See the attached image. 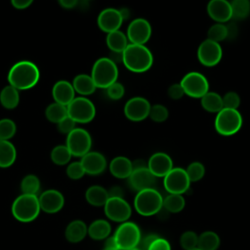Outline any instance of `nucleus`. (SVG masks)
I'll return each mask as SVG.
<instances>
[{
	"label": "nucleus",
	"instance_id": "f257e3e1",
	"mask_svg": "<svg viewBox=\"0 0 250 250\" xmlns=\"http://www.w3.org/2000/svg\"><path fill=\"white\" fill-rule=\"evenodd\" d=\"M9 85L17 90H28L33 88L40 79V70L31 61H19L8 71Z\"/></svg>",
	"mask_w": 250,
	"mask_h": 250
},
{
	"label": "nucleus",
	"instance_id": "f03ea898",
	"mask_svg": "<svg viewBox=\"0 0 250 250\" xmlns=\"http://www.w3.org/2000/svg\"><path fill=\"white\" fill-rule=\"evenodd\" d=\"M122 63L132 72H146L153 63V55L146 45L129 43L122 53Z\"/></svg>",
	"mask_w": 250,
	"mask_h": 250
},
{
	"label": "nucleus",
	"instance_id": "7ed1b4c3",
	"mask_svg": "<svg viewBox=\"0 0 250 250\" xmlns=\"http://www.w3.org/2000/svg\"><path fill=\"white\" fill-rule=\"evenodd\" d=\"M90 75L97 88L106 89L117 81L118 67L108 57H103L94 62Z\"/></svg>",
	"mask_w": 250,
	"mask_h": 250
},
{
	"label": "nucleus",
	"instance_id": "20e7f679",
	"mask_svg": "<svg viewBox=\"0 0 250 250\" xmlns=\"http://www.w3.org/2000/svg\"><path fill=\"white\" fill-rule=\"evenodd\" d=\"M11 211L14 218L19 222L30 223L34 221L41 211L38 196L21 193L14 200Z\"/></svg>",
	"mask_w": 250,
	"mask_h": 250
},
{
	"label": "nucleus",
	"instance_id": "39448f33",
	"mask_svg": "<svg viewBox=\"0 0 250 250\" xmlns=\"http://www.w3.org/2000/svg\"><path fill=\"white\" fill-rule=\"evenodd\" d=\"M135 210L142 216H152L163 208V197L155 188H147L138 191L134 198Z\"/></svg>",
	"mask_w": 250,
	"mask_h": 250
},
{
	"label": "nucleus",
	"instance_id": "423d86ee",
	"mask_svg": "<svg viewBox=\"0 0 250 250\" xmlns=\"http://www.w3.org/2000/svg\"><path fill=\"white\" fill-rule=\"evenodd\" d=\"M242 123L243 119L238 109L223 108L217 113L214 126L217 133L222 136L229 137L238 133Z\"/></svg>",
	"mask_w": 250,
	"mask_h": 250
},
{
	"label": "nucleus",
	"instance_id": "0eeeda50",
	"mask_svg": "<svg viewBox=\"0 0 250 250\" xmlns=\"http://www.w3.org/2000/svg\"><path fill=\"white\" fill-rule=\"evenodd\" d=\"M113 237L119 250H132L138 247L142 234L140 228L135 223L127 221L120 224Z\"/></svg>",
	"mask_w": 250,
	"mask_h": 250
},
{
	"label": "nucleus",
	"instance_id": "6e6552de",
	"mask_svg": "<svg viewBox=\"0 0 250 250\" xmlns=\"http://www.w3.org/2000/svg\"><path fill=\"white\" fill-rule=\"evenodd\" d=\"M67 116L75 123H89L96 116L95 104L87 97H75L66 105Z\"/></svg>",
	"mask_w": 250,
	"mask_h": 250
},
{
	"label": "nucleus",
	"instance_id": "1a4fd4ad",
	"mask_svg": "<svg viewBox=\"0 0 250 250\" xmlns=\"http://www.w3.org/2000/svg\"><path fill=\"white\" fill-rule=\"evenodd\" d=\"M65 146L72 156L81 158L91 150L92 137L87 130L76 127L66 135Z\"/></svg>",
	"mask_w": 250,
	"mask_h": 250
},
{
	"label": "nucleus",
	"instance_id": "9d476101",
	"mask_svg": "<svg viewBox=\"0 0 250 250\" xmlns=\"http://www.w3.org/2000/svg\"><path fill=\"white\" fill-rule=\"evenodd\" d=\"M128 183L138 192L144 189L153 188L156 184V178L151 174L145 162L137 160L133 162V171L128 178Z\"/></svg>",
	"mask_w": 250,
	"mask_h": 250
},
{
	"label": "nucleus",
	"instance_id": "9b49d317",
	"mask_svg": "<svg viewBox=\"0 0 250 250\" xmlns=\"http://www.w3.org/2000/svg\"><path fill=\"white\" fill-rule=\"evenodd\" d=\"M180 84L185 95L194 99H201L209 92V82L207 78L197 71H190L187 73L182 78Z\"/></svg>",
	"mask_w": 250,
	"mask_h": 250
},
{
	"label": "nucleus",
	"instance_id": "f8f14e48",
	"mask_svg": "<svg viewBox=\"0 0 250 250\" xmlns=\"http://www.w3.org/2000/svg\"><path fill=\"white\" fill-rule=\"evenodd\" d=\"M163 186L168 193L182 195L186 193L190 187V182L187 175L186 169L174 167L163 178Z\"/></svg>",
	"mask_w": 250,
	"mask_h": 250
},
{
	"label": "nucleus",
	"instance_id": "ddd939ff",
	"mask_svg": "<svg viewBox=\"0 0 250 250\" xmlns=\"http://www.w3.org/2000/svg\"><path fill=\"white\" fill-rule=\"evenodd\" d=\"M104 210L109 220L117 223L127 222L132 215V208L124 197H109Z\"/></svg>",
	"mask_w": 250,
	"mask_h": 250
},
{
	"label": "nucleus",
	"instance_id": "4468645a",
	"mask_svg": "<svg viewBox=\"0 0 250 250\" xmlns=\"http://www.w3.org/2000/svg\"><path fill=\"white\" fill-rule=\"evenodd\" d=\"M197 59L204 66H215L223 57V49L219 43L205 39L197 48Z\"/></svg>",
	"mask_w": 250,
	"mask_h": 250
},
{
	"label": "nucleus",
	"instance_id": "2eb2a0df",
	"mask_svg": "<svg viewBox=\"0 0 250 250\" xmlns=\"http://www.w3.org/2000/svg\"><path fill=\"white\" fill-rule=\"evenodd\" d=\"M151 32L150 23L146 19L137 18L129 23L126 36L131 44L145 45L149 40Z\"/></svg>",
	"mask_w": 250,
	"mask_h": 250
},
{
	"label": "nucleus",
	"instance_id": "dca6fc26",
	"mask_svg": "<svg viewBox=\"0 0 250 250\" xmlns=\"http://www.w3.org/2000/svg\"><path fill=\"white\" fill-rule=\"evenodd\" d=\"M150 103L144 97H133L124 105V114L127 119L139 122L148 117Z\"/></svg>",
	"mask_w": 250,
	"mask_h": 250
},
{
	"label": "nucleus",
	"instance_id": "f3484780",
	"mask_svg": "<svg viewBox=\"0 0 250 250\" xmlns=\"http://www.w3.org/2000/svg\"><path fill=\"white\" fill-rule=\"evenodd\" d=\"M123 19L121 17L119 9L115 8H105L98 16L97 23L99 28L107 33L119 30L123 23Z\"/></svg>",
	"mask_w": 250,
	"mask_h": 250
},
{
	"label": "nucleus",
	"instance_id": "a211bd4d",
	"mask_svg": "<svg viewBox=\"0 0 250 250\" xmlns=\"http://www.w3.org/2000/svg\"><path fill=\"white\" fill-rule=\"evenodd\" d=\"M40 209L45 213L54 214L61 211L64 205V197L62 193L57 189H47L38 196Z\"/></svg>",
	"mask_w": 250,
	"mask_h": 250
},
{
	"label": "nucleus",
	"instance_id": "6ab92c4d",
	"mask_svg": "<svg viewBox=\"0 0 250 250\" xmlns=\"http://www.w3.org/2000/svg\"><path fill=\"white\" fill-rule=\"evenodd\" d=\"M146 166L155 178H164L174 168L170 155L162 151L153 153L149 157Z\"/></svg>",
	"mask_w": 250,
	"mask_h": 250
},
{
	"label": "nucleus",
	"instance_id": "aec40b11",
	"mask_svg": "<svg viewBox=\"0 0 250 250\" xmlns=\"http://www.w3.org/2000/svg\"><path fill=\"white\" fill-rule=\"evenodd\" d=\"M80 162L85 171V174L91 176H97L104 173L107 166L104 155L99 151L90 150L88 153L81 157Z\"/></svg>",
	"mask_w": 250,
	"mask_h": 250
},
{
	"label": "nucleus",
	"instance_id": "412c9836",
	"mask_svg": "<svg viewBox=\"0 0 250 250\" xmlns=\"http://www.w3.org/2000/svg\"><path fill=\"white\" fill-rule=\"evenodd\" d=\"M207 13L217 23H225L232 19L230 2L227 0L210 1L207 4Z\"/></svg>",
	"mask_w": 250,
	"mask_h": 250
},
{
	"label": "nucleus",
	"instance_id": "4be33fe9",
	"mask_svg": "<svg viewBox=\"0 0 250 250\" xmlns=\"http://www.w3.org/2000/svg\"><path fill=\"white\" fill-rule=\"evenodd\" d=\"M52 97L56 103L66 106L75 98V91L69 81L62 79L53 85Z\"/></svg>",
	"mask_w": 250,
	"mask_h": 250
},
{
	"label": "nucleus",
	"instance_id": "5701e85b",
	"mask_svg": "<svg viewBox=\"0 0 250 250\" xmlns=\"http://www.w3.org/2000/svg\"><path fill=\"white\" fill-rule=\"evenodd\" d=\"M110 174L118 179H128L133 171V162L126 156H116L109 163Z\"/></svg>",
	"mask_w": 250,
	"mask_h": 250
},
{
	"label": "nucleus",
	"instance_id": "b1692460",
	"mask_svg": "<svg viewBox=\"0 0 250 250\" xmlns=\"http://www.w3.org/2000/svg\"><path fill=\"white\" fill-rule=\"evenodd\" d=\"M88 234V227L81 220H74L70 222L64 231L67 241L72 243L80 242Z\"/></svg>",
	"mask_w": 250,
	"mask_h": 250
},
{
	"label": "nucleus",
	"instance_id": "393cba45",
	"mask_svg": "<svg viewBox=\"0 0 250 250\" xmlns=\"http://www.w3.org/2000/svg\"><path fill=\"white\" fill-rule=\"evenodd\" d=\"M75 93H78L81 97H87L92 95L97 87L89 74L81 73L76 75L71 82Z\"/></svg>",
	"mask_w": 250,
	"mask_h": 250
},
{
	"label": "nucleus",
	"instance_id": "a878e982",
	"mask_svg": "<svg viewBox=\"0 0 250 250\" xmlns=\"http://www.w3.org/2000/svg\"><path fill=\"white\" fill-rule=\"evenodd\" d=\"M85 198H86V201L90 205L96 206V207H101V206H104V204L106 203L109 196H108L107 189H105L102 186L94 185V186L89 187L86 189Z\"/></svg>",
	"mask_w": 250,
	"mask_h": 250
},
{
	"label": "nucleus",
	"instance_id": "bb28decb",
	"mask_svg": "<svg viewBox=\"0 0 250 250\" xmlns=\"http://www.w3.org/2000/svg\"><path fill=\"white\" fill-rule=\"evenodd\" d=\"M111 231L110 224L104 219L95 220L88 227V234L94 240L106 239Z\"/></svg>",
	"mask_w": 250,
	"mask_h": 250
},
{
	"label": "nucleus",
	"instance_id": "cd10ccee",
	"mask_svg": "<svg viewBox=\"0 0 250 250\" xmlns=\"http://www.w3.org/2000/svg\"><path fill=\"white\" fill-rule=\"evenodd\" d=\"M105 42L110 52L114 53H123V51L129 44L126 34L120 29L107 33Z\"/></svg>",
	"mask_w": 250,
	"mask_h": 250
},
{
	"label": "nucleus",
	"instance_id": "c85d7f7f",
	"mask_svg": "<svg viewBox=\"0 0 250 250\" xmlns=\"http://www.w3.org/2000/svg\"><path fill=\"white\" fill-rule=\"evenodd\" d=\"M17 159V149L11 141H0V168L11 167Z\"/></svg>",
	"mask_w": 250,
	"mask_h": 250
},
{
	"label": "nucleus",
	"instance_id": "c756f323",
	"mask_svg": "<svg viewBox=\"0 0 250 250\" xmlns=\"http://www.w3.org/2000/svg\"><path fill=\"white\" fill-rule=\"evenodd\" d=\"M20 103L19 90L11 85H7L0 91V104L6 109H14Z\"/></svg>",
	"mask_w": 250,
	"mask_h": 250
},
{
	"label": "nucleus",
	"instance_id": "7c9ffc66",
	"mask_svg": "<svg viewBox=\"0 0 250 250\" xmlns=\"http://www.w3.org/2000/svg\"><path fill=\"white\" fill-rule=\"evenodd\" d=\"M200 104L204 110L211 113H218L224 108L222 96L216 92L209 91L206 93L200 99Z\"/></svg>",
	"mask_w": 250,
	"mask_h": 250
},
{
	"label": "nucleus",
	"instance_id": "2f4dec72",
	"mask_svg": "<svg viewBox=\"0 0 250 250\" xmlns=\"http://www.w3.org/2000/svg\"><path fill=\"white\" fill-rule=\"evenodd\" d=\"M20 188L22 194L38 196L41 188V183L36 175L28 174L21 179Z\"/></svg>",
	"mask_w": 250,
	"mask_h": 250
},
{
	"label": "nucleus",
	"instance_id": "473e14b6",
	"mask_svg": "<svg viewBox=\"0 0 250 250\" xmlns=\"http://www.w3.org/2000/svg\"><path fill=\"white\" fill-rule=\"evenodd\" d=\"M220 237L216 232L206 230L198 236L197 248L200 250H217L220 246Z\"/></svg>",
	"mask_w": 250,
	"mask_h": 250
},
{
	"label": "nucleus",
	"instance_id": "72a5a7b5",
	"mask_svg": "<svg viewBox=\"0 0 250 250\" xmlns=\"http://www.w3.org/2000/svg\"><path fill=\"white\" fill-rule=\"evenodd\" d=\"M67 116V109L65 105L58 104L56 102L50 104L45 108V117L52 123L58 124L63 118Z\"/></svg>",
	"mask_w": 250,
	"mask_h": 250
},
{
	"label": "nucleus",
	"instance_id": "f704fd0d",
	"mask_svg": "<svg viewBox=\"0 0 250 250\" xmlns=\"http://www.w3.org/2000/svg\"><path fill=\"white\" fill-rule=\"evenodd\" d=\"M50 157L54 164L63 166L69 163L72 155L65 145H58L52 148Z\"/></svg>",
	"mask_w": 250,
	"mask_h": 250
},
{
	"label": "nucleus",
	"instance_id": "c9c22d12",
	"mask_svg": "<svg viewBox=\"0 0 250 250\" xmlns=\"http://www.w3.org/2000/svg\"><path fill=\"white\" fill-rule=\"evenodd\" d=\"M186 205L185 197L182 194H171L169 193L163 198V209L170 213L181 212Z\"/></svg>",
	"mask_w": 250,
	"mask_h": 250
},
{
	"label": "nucleus",
	"instance_id": "e433bc0d",
	"mask_svg": "<svg viewBox=\"0 0 250 250\" xmlns=\"http://www.w3.org/2000/svg\"><path fill=\"white\" fill-rule=\"evenodd\" d=\"M232 18L244 20L250 14V2L248 0H233L230 2Z\"/></svg>",
	"mask_w": 250,
	"mask_h": 250
},
{
	"label": "nucleus",
	"instance_id": "4c0bfd02",
	"mask_svg": "<svg viewBox=\"0 0 250 250\" xmlns=\"http://www.w3.org/2000/svg\"><path fill=\"white\" fill-rule=\"evenodd\" d=\"M228 38L227 25L224 23H214L207 31V39L219 43Z\"/></svg>",
	"mask_w": 250,
	"mask_h": 250
},
{
	"label": "nucleus",
	"instance_id": "58836bf2",
	"mask_svg": "<svg viewBox=\"0 0 250 250\" xmlns=\"http://www.w3.org/2000/svg\"><path fill=\"white\" fill-rule=\"evenodd\" d=\"M17 133V125L10 118L0 119V141H10Z\"/></svg>",
	"mask_w": 250,
	"mask_h": 250
},
{
	"label": "nucleus",
	"instance_id": "ea45409f",
	"mask_svg": "<svg viewBox=\"0 0 250 250\" xmlns=\"http://www.w3.org/2000/svg\"><path fill=\"white\" fill-rule=\"evenodd\" d=\"M187 175L190 183H195L200 181L205 175V167L199 161H193L188 164L186 169Z\"/></svg>",
	"mask_w": 250,
	"mask_h": 250
},
{
	"label": "nucleus",
	"instance_id": "a19ab883",
	"mask_svg": "<svg viewBox=\"0 0 250 250\" xmlns=\"http://www.w3.org/2000/svg\"><path fill=\"white\" fill-rule=\"evenodd\" d=\"M148 117L157 123H161L164 122L168 119L169 117V111L168 108L160 104H155L153 105L150 106V110H149V114Z\"/></svg>",
	"mask_w": 250,
	"mask_h": 250
},
{
	"label": "nucleus",
	"instance_id": "79ce46f5",
	"mask_svg": "<svg viewBox=\"0 0 250 250\" xmlns=\"http://www.w3.org/2000/svg\"><path fill=\"white\" fill-rule=\"evenodd\" d=\"M198 243V235L192 230H187L182 233L180 237L181 247L185 250H191L197 248Z\"/></svg>",
	"mask_w": 250,
	"mask_h": 250
},
{
	"label": "nucleus",
	"instance_id": "37998d69",
	"mask_svg": "<svg viewBox=\"0 0 250 250\" xmlns=\"http://www.w3.org/2000/svg\"><path fill=\"white\" fill-rule=\"evenodd\" d=\"M223 106L229 109H237L240 105V97L236 92H227L223 97Z\"/></svg>",
	"mask_w": 250,
	"mask_h": 250
},
{
	"label": "nucleus",
	"instance_id": "c03bdc74",
	"mask_svg": "<svg viewBox=\"0 0 250 250\" xmlns=\"http://www.w3.org/2000/svg\"><path fill=\"white\" fill-rule=\"evenodd\" d=\"M65 172L66 176L71 180H80L85 175V171L80 161H73L68 163Z\"/></svg>",
	"mask_w": 250,
	"mask_h": 250
},
{
	"label": "nucleus",
	"instance_id": "a18cd8bd",
	"mask_svg": "<svg viewBox=\"0 0 250 250\" xmlns=\"http://www.w3.org/2000/svg\"><path fill=\"white\" fill-rule=\"evenodd\" d=\"M105 91H106L107 97L113 101L120 100L125 94V88H124L123 84L118 81H116L113 84H111L110 86H108L105 89Z\"/></svg>",
	"mask_w": 250,
	"mask_h": 250
},
{
	"label": "nucleus",
	"instance_id": "49530a36",
	"mask_svg": "<svg viewBox=\"0 0 250 250\" xmlns=\"http://www.w3.org/2000/svg\"><path fill=\"white\" fill-rule=\"evenodd\" d=\"M76 123L68 116H66L65 118H63L62 121H60L57 124V129L61 134H64V135H68L72 130H74Z\"/></svg>",
	"mask_w": 250,
	"mask_h": 250
},
{
	"label": "nucleus",
	"instance_id": "de8ad7c7",
	"mask_svg": "<svg viewBox=\"0 0 250 250\" xmlns=\"http://www.w3.org/2000/svg\"><path fill=\"white\" fill-rule=\"evenodd\" d=\"M167 95L172 100H180L185 95V93L180 83H174L169 86L167 90Z\"/></svg>",
	"mask_w": 250,
	"mask_h": 250
},
{
	"label": "nucleus",
	"instance_id": "09e8293b",
	"mask_svg": "<svg viewBox=\"0 0 250 250\" xmlns=\"http://www.w3.org/2000/svg\"><path fill=\"white\" fill-rule=\"evenodd\" d=\"M147 250H171V245L165 238L158 236L148 247Z\"/></svg>",
	"mask_w": 250,
	"mask_h": 250
},
{
	"label": "nucleus",
	"instance_id": "8fccbe9b",
	"mask_svg": "<svg viewBox=\"0 0 250 250\" xmlns=\"http://www.w3.org/2000/svg\"><path fill=\"white\" fill-rule=\"evenodd\" d=\"M157 237H158V235L155 234V233L146 234L145 237L141 238V241H140V243H139V245H138L139 247H137V248H139V249H141V250H147L148 247L150 246V244H151Z\"/></svg>",
	"mask_w": 250,
	"mask_h": 250
},
{
	"label": "nucleus",
	"instance_id": "3c124183",
	"mask_svg": "<svg viewBox=\"0 0 250 250\" xmlns=\"http://www.w3.org/2000/svg\"><path fill=\"white\" fill-rule=\"evenodd\" d=\"M12 6L17 10H24L27 9L31 4V0H12Z\"/></svg>",
	"mask_w": 250,
	"mask_h": 250
},
{
	"label": "nucleus",
	"instance_id": "603ef678",
	"mask_svg": "<svg viewBox=\"0 0 250 250\" xmlns=\"http://www.w3.org/2000/svg\"><path fill=\"white\" fill-rule=\"evenodd\" d=\"M227 29H228V38L229 39H233L235 38V36L237 35V26L234 23H229L227 25Z\"/></svg>",
	"mask_w": 250,
	"mask_h": 250
},
{
	"label": "nucleus",
	"instance_id": "864d4df0",
	"mask_svg": "<svg viewBox=\"0 0 250 250\" xmlns=\"http://www.w3.org/2000/svg\"><path fill=\"white\" fill-rule=\"evenodd\" d=\"M107 191L109 197H123V190L119 187H112Z\"/></svg>",
	"mask_w": 250,
	"mask_h": 250
},
{
	"label": "nucleus",
	"instance_id": "5fc2aeb1",
	"mask_svg": "<svg viewBox=\"0 0 250 250\" xmlns=\"http://www.w3.org/2000/svg\"><path fill=\"white\" fill-rule=\"evenodd\" d=\"M59 4L63 9H73L78 4V1H76V0H60Z\"/></svg>",
	"mask_w": 250,
	"mask_h": 250
},
{
	"label": "nucleus",
	"instance_id": "6e6d98bb",
	"mask_svg": "<svg viewBox=\"0 0 250 250\" xmlns=\"http://www.w3.org/2000/svg\"><path fill=\"white\" fill-rule=\"evenodd\" d=\"M104 248H108V249H118L113 236H108V237L105 239ZM118 250H119V249H118Z\"/></svg>",
	"mask_w": 250,
	"mask_h": 250
},
{
	"label": "nucleus",
	"instance_id": "4d7b16f0",
	"mask_svg": "<svg viewBox=\"0 0 250 250\" xmlns=\"http://www.w3.org/2000/svg\"><path fill=\"white\" fill-rule=\"evenodd\" d=\"M114 63H118V62H122V53H114V52H110V55L108 57Z\"/></svg>",
	"mask_w": 250,
	"mask_h": 250
},
{
	"label": "nucleus",
	"instance_id": "13d9d810",
	"mask_svg": "<svg viewBox=\"0 0 250 250\" xmlns=\"http://www.w3.org/2000/svg\"><path fill=\"white\" fill-rule=\"evenodd\" d=\"M119 11H120V14H121V17H122L123 21H126V20L130 17V11H129V9H127V8H121V9H119Z\"/></svg>",
	"mask_w": 250,
	"mask_h": 250
},
{
	"label": "nucleus",
	"instance_id": "bf43d9fd",
	"mask_svg": "<svg viewBox=\"0 0 250 250\" xmlns=\"http://www.w3.org/2000/svg\"><path fill=\"white\" fill-rule=\"evenodd\" d=\"M104 250H118V249H108V248H104Z\"/></svg>",
	"mask_w": 250,
	"mask_h": 250
},
{
	"label": "nucleus",
	"instance_id": "052dcab7",
	"mask_svg": "<svg viewBox=\"0 0 250 250\" xmlns=\"http://www.w3.org/2000/svg\"><path fill=\"white\" fill-rule=\"evenodd\" d=\"M132 250H141V249H139V248H134V249H132Z\"/></svg>",
	"mask_w": 250,
	"mask_h": 250
},
{
	"label": "nucleus",
	"instance_id": "680f3d73",
	"mask_svg": "<svg viewBox=\"0 0 250 250\" xmlns=\"http://www.w3.org/2000/svg\"><path fill=\"white\" fill-rule=\"evenodd\" d=\"M191 250H200V249H198V248H194V249H191Z\"/></svg>",
	"mask_w": 250,
	"mask_h": 250
}]
</instances>
